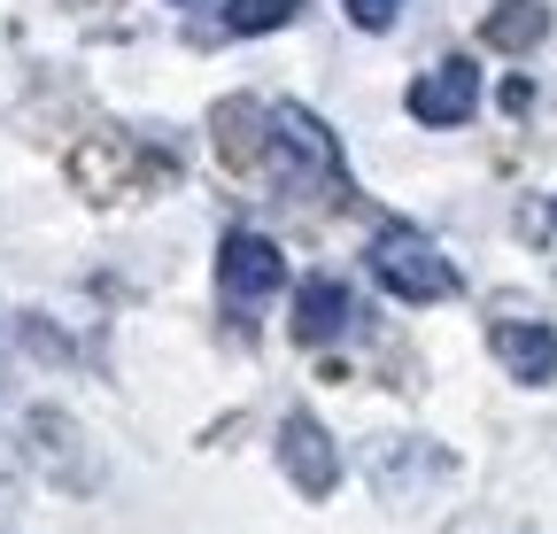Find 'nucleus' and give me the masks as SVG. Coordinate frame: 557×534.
I'll use <instances>...</instances> for the list:
<instances>
[{"instance_id":"obj_1","label":"nucleus","mask_w":557,"mask_h":534,"mask_svg":"<svg viewBox=\"0 0 557 534\" xmlns=\"http://www.w3.org/2000/svg\"><path fill=\"white\" fill-rule=\"evenodd\" d=\"M372 280L403 302H449L465 280H457V263L426 240V233H380L372 240Z\"/></svg>"},{"instance_id":"obj_2","label":"nucleus","mask_w":557,"mask_h":534,"mask_svg":"<svg viewBox=\"0 0 557 534\" xmlns=\"http://www.w3.org/2000/svg\"><path fill=\"white\" fill-rule=\"evenodd\" d=\"M271 163H278V178H295L302 194L341 186V140H333V132H325L302 101L271 109Z\"/></svg>"},{"instance_id":"obj_3","label":"nucleus","mask_w":557,"mask_h":534,"mask_svg":"<svg viewBox=\"0 0 557 534\" xmlns=\"http://www.w3.org/2000/svg\"><path fill=\"white\" fill-rule=\"evenodd\" d=\"M278 287H287V256H278L271 233H225V240H218V295H225L240 318H256Z\"/></svg>"},{"instance_id":"obj_4","label":"nucleus","mask_w":557,"mask_h":534,"mask_svg":"<svg viewBox=\"0 0 557 534\" xmlns=\"http://www.w3.org/2000/svg\"><path fill=\"white\" fill-rule=\"evenodd\" d=\"M278 464H287V481H295L302 496H333L341 449H333V434H325L318 411H287V419H278Z\"/></svg>"},{"instance_id":"obj_5","label":"nucleus","mask_w":557,"mask_h":534,"mask_svg":"<svg viewBox=\"0 0 557 534\" xmlns=\"http://www.w3.org/2000/svg\"><path fill=\"white\" fill-rule=\"evenodd\" d=\"M472 101H480V71H472V54L434 62V71L410 86V116H418V124H434V132L465 124V116H472Z\"/></svg>"},{"instance_id":"obj_6","label":"nucleus","mask_w":557,"mask_h":534,"mask_svg":"<svg viewBox=\"0 0 557 534\" xmlns=\"http://www.w3.org/2000/svg\"><path fill=\"white\" fill-rule=\"evenodd\" d=\"M487 349H496V364H504L519 387H549V380H557V333H549V325L504 318V325H487Z\"/></svg>"},{"instance_id":"obj_7","label":"nucleus","mask_w":557,"mask_h":534,"mask_svg":"<svg viewBox=\"0 0 557 534\" xmlns=\"http://www.w3.org/2000/svg\"><path fill=\"white\" fill-rule=\"evenodd\" d=\"M348 325V287L341 280H302V295H295V341H333V333Z\"/></svg>"},{"instance_id":"obj_8","label":"nucleus","mask_w":557,"mask_h":534,"mask_svg":"<svg viewBox=\"0 0 557 534\" xmlns=\"http://www.w3.org/2000/svg\"><path fill=\"white\" fill-rule=\"evenodd\" d=\"M542 32H549V9H542V0H504V9H487V24H480V39L504 47V54H527Z\"/></svg>"},{"instance_id":"obj_9","label":"nucleus","mask_w":557,"mask_h":534,"mask_svg":"<svg viewBox=\"0 0 557 534\" xmlns=\"http://www.w3.org/2000/svg\"><path fill=\"white\" fill-rule=\"evenodd\" d=\"M295 16H302V0H225V32L233 39L278 32V24H295Z\"/></svg>"},{"instance_id":"obj_10","label":"nucleus","mask_w":557,"mask_h":534,"mask_svg":"<svg viewBox=\"0 0 557 534\" xmlns=\"http://www.w3.org/2000/svg\"><path fill=\"white\" fill-rule=\"evenodd\" d=\"M341 9H348V24H357V32H387V24L403 16V0H341Z\"/></svg>"},{"instance_id":"obj_11","label":"nucleus","mask_w":557,"mask_h":534,"mask_svg":"<svg viewBox=\"0 0 557 534\" xmlns=\"http://www.w3.org/2000/svg\"><path fill=\"white\" fill-rule=\"evenodd\" d=\"M171 9H201V0H171Z\"/></svg>"}]
</instances>
